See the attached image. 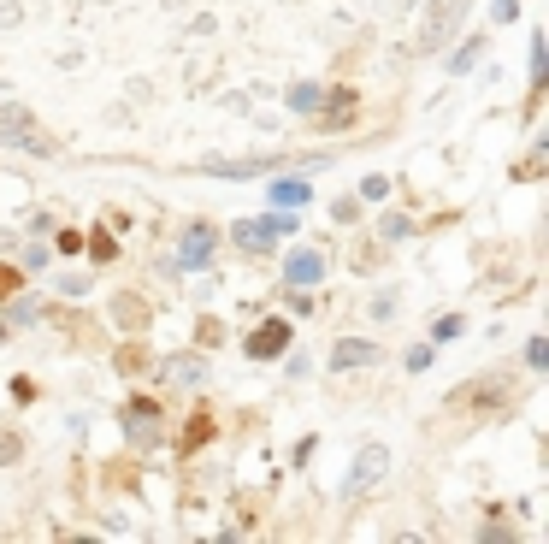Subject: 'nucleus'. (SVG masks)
<instances>
[{"instance_id":"nucleus-1","label":"nucleus","mask_w":549,"mask_h":544,"mask_svg":"<svg viewBox=\"0 0 549 544\" xmlns=\"http://www.w3.org/2000/svg\"><path fill=\"white\" fill-rule=\"evenodd\" d=\"M278 237H290V219H243L237 225V243H243L248 255H266Z\"/></svg>"},{"instance_id":"nucleus-2","label":"nucleus","mask_w":549,"mask_h":544,"mask_svg":"<svg viewBox=\"0 0 549 544\" xmlns=\"http://www.w3.org/2000/svg\"><path fill=\"white\" fill-rule=\"evenodd\" d=\"M384 468H390V450H384V444H366L361 456H355V474H349V491H372V485L384 479Z\"/></svg>"},{"instance_id":"nucleus-3","label":"nucleus","mask_w":549,"mask_h":544,"mask_svg":"<svg viewBox=\"0 0 549 544\" xmlns=\"http://www.w3.org/2000/svg\"><path fill=\"white\" fill-rule=\"evenodd\" d=\"M284 278H290V290H302V296H307V290L325 278V261H319L313 249H296V255H290V267H284Z\"/></svg>"},{"instance_id":"nucleus-4","label":"nucleus","mask_w":549,"mask_h":544,"mask_svg":"<svg viewBox=\"0 0 549 544\" xmlns=\"http://www.w3.org/2000/svg\"><path fill=\"white\" fill-rule=\"evenodd\" d=\"M284 349H290V326H284V320H266V326L248 338V355H254V361H266V355H284Z\"/></svg>"},{"instance_id":"nucleus-5","label":"nucleus","mask_w":549,"mask_h":544,"mask_svg":"<svg viewBox=\"0 0 549 544\" xmlns=\"http://www.w3.org/2000/svg\"><path fill=\"white\" fill-rule=\"evenodd\" d=\"M207 255H213V231H207V225L183 231V243H178V267H201Z\"/></svg>"},{"instance_id":"nucleus-6","label":"nucleus","mask_w":549,"mask_h":544,"mask_svg":"<svg viewBox=\"0 0 549 544\" xmlns=\"http://www.w3.org/2000/svg\"><path fill=\"white\" fill-rule=\"evenodd\" d=\"M166 379H172V385H201L207 367H201V355H172V361H166Z\"/></svg>"},{"instance_id":"nucleus-7","label":"nucleus","mask_w":549,"mask_h":544,"mask_svg":"<svg viewBox=\"0 0 549 544\" xmlns=\"http://www.w3.org/2000/svg\"><path fill=\"white\" fill-rule=\"evenodd\" d=\"M266 196H272L278 207H296V202H307V196H313V184H307V178H278Z\"/></svg>"},{"instance_id":"nucleus-8","label":"nucleus","mask_w":549,"mask_h":544,"mask_svg":"<svg viewBox=\"0 0 549 544\" xmlns=\"http://www.w3.org/2000/svg\"><path fill=\"white\" fill-rule=\"evenodd\" d=\"M372 355H378V349H372V343H337V355H331V367H355V361H372Z\"/></svg>"},{"instance_id":"nucleus-9","label":"nucleus","mask_w":549,"mask_h":544,"mask_svg":"<svg viewBox=\"0 0 549 544\" xmlns=\"http://www.w3.org/2000/svg\"><path fill=\"white\" fill-rule=\"evenodd\" d=\"M319 101H325V95H319L313 83H296V89H290V107H296V113H319Z\"/></svg>"},{"instance_id":"nucleus-10","label":"nucleus","mask_w":549,"mask_h":544,"mask_svg":"<svg viewBox=\"0 0 549 544\" xmlns=\"http://www.w3.org/2000/svg\"><path fill=\"white\" fill-rule=\"evenodd\" d=\"M461 332H467V320H461V314H443V320H437V326H431V338H437V343L461 338Z\"/></svg>"},{"instance_id":"nucleus-11","label":"nucleus","mask_w":549,"mask_h":544,"mask_svg":"<svg viewBox=\"0 0 549 544\" xmlns=\"http://www.w3.org/2000/svg\"><path fill=\"white\" fill-rule=\"evenodd\" d=\"M113 314H119V326H142V320H148V314H142V302H130V296L113 302Z\"/></svg>"},{"instance_id":"nucleus-12","label":"nucleus","mask_w":549,"mask_h":544,"mask_svg":"<svg viewBox=\"0 0 549 544\" xmlns=\"http://www.w3.org/2000/svg\"><path fill=\"white\" fill-rule=\"evenodd\" d=\"M18 450H24V444H18L12 432H0V468H6V462H18Z\"/></svg>"},{"instance_id":"nucleus-13","label":"nucleus","mask_w":549,"mask_h":544,"mask_svg":"<svg viewBox=\"0 0 549 544\" xmlns=\"http://www.w3.org/2000/svg\"><path fill=\"white\" fill-rule=\"evenodd\" d=\"M12 290H18V272H12V267H0V296H12Z\"/></svg>"}]
</instances>
